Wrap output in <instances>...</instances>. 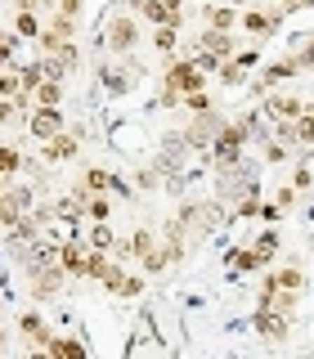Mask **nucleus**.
Returning a JSON list of instances; mask_svg holds the SVG:
<instances>
[{"label": "nucleus", "instance_id": "ea45409f", "mask_svg": "<svg viewBox=\"0 0 314 359\" xmlns=\"http://www.w3.org/2000/svg\"><path fill=\"white\" fill-rule=\"evenodd\" d=\"M292 189H310V171H296V175H292Z\"/></svg>", "mask_w": 314, "mask_h": 359}, {"label": "nucleus", "instance_id": "f8f14e48", "mask_svg": "<svg viewBox=\"0 0 314 359\" xmlns=\"http://www.w3.org/2000/svg\"><path fill=\"white\" fill-rule=\"evenodd\" d=\"M274 27H278V18L265 14V9H247L243 14V32H252V36H269Z\"/></svg>", "mask_w": 314, "mask_h": 359}, {"label": "nucleus", "instance_id": "cd10ccee", "mask_svg": "<svg viewBox=\"0 0 314 359\" xmlns=\"http://www.w3.org/2000/svg\"><path fill=\"white\" fill-rule=\"evenodd\" d=\"M166 261H171V252H166V247H153V252H144V269H149V274H162Z\"/></svg>", "mask_w": 314, "mask_h": 359}, {"label": "nucleus", "instance_id": "58836bf2", "mask_svg": "<svg viewBox=\"0 0 314 359\" xmlns=\"http://www.w3.org/2000/svg\"><path fill=\"white\" fill-rule=\"evenodd\" d=\"M256 216H261V220H278V207H274V202H261V207H256Z\"/></svg>", "mask_w": 314, "mask_h": 359}, {"label": "nucleus", "instance_id": "1a4fd4ad", "mask_svg": "<svg viewBox=\"0 0 314 359\" xmlns=\"http://www.w3.org/2000/svg\"><path fill=\"white\" fill-rule=\"evenodd\" d=\"M135 41H139V36H135V18H112L108 22V45H112V50L126 54V50H135Z\"/></svg>", "mask_w": 314, "mask_h": 359}, {"label": "nucleus", "instance_id": "c9c22d12", "mask_svg": "<svg viewBox=\"0 0 314 359\" xmlns=\"http://www.w3.org/2000/svg\"><path fill=\"white\" fill-rule=\"evenodd\" d=\"M292 198H296V189H278V194H274V207H292Z\"/></svg>", "mask_w": 314, "mask_h": 359}, {"label": "nucleus", "instance_id": "ddd939ff", "mask_svg": "<svg viewBox=\"0 0 314 359\" xmlns=\"http://www.w3.org/2000/svg\"><path fill=\"white\" fill-rule=\"evenodd\" d=\"M54 359H90L86 355V346L76 341V337H50V346H45Z\"/></svg>", "mask_w": 314, "mask_h": 359}, {"label": "nucleus", "instance_id": "412c9836", "mask_svg": "<svg viewBox=\"0 0 314 359\" xmlns=\"http://www.w3.org/2000/svg\"><path fill=\"white\" fill-rule=\"evenodd\" d=\"M108 269H112L108 252H90V256H86V274H81V278H108Z\"/></svg>", "mask_w": 314, "mask_h": 359}, {"label": "nucleus", "instance_id": "72a5a7b5", "mask_svg": "<svg viewBox=\"0 0 314 359\" xmlns=\"http://www.w3.org/2000/svg\"><path fill=\"white\" fill-rule=\"evenodd\" d=\"M18 117V108H14V99H0V126H9V121Z\"/></svg>", "mask_w": 314, "mask_h": 359}, {"label": "nucleus", "instance_id": "c03bdc74", "mask_svg": "<svg viewBox=\"0 0 314 359\" xmlns=\"http://www.w3.org/2000/svg\"><path fill=\"white\" fill-rule=\"evenodd\" d=\"M229 5H233V9H247V5H252V0H229Z\"/></svg>", "mask_w": 314, "mask_h": 359}, {"label": "nucleus", "instance_id": "4c0bfd02", "mask_svg": "<svg viewBox=\"0 0 314 359\" xmlns=\"http://www.w3.org/2000/svg\"><path fill=\"white\" fill-rule=\"evenodd\" d=\"M283 157H287L283 144H269V149H265V162H283Z\"/></svg>", "mask_w": 314, "mask_h": 359}, {"label": "nucleus", "instance_id": "0eeeda50", "mask_svg": "<svg viewBox=\"0 0 314 359\" xmlns=\"http://www.w3.org/2000/svg\"><path fill=\"white\" fill-rule=\"evenodd\" d=\"M265 108H269V117H278V121H296L301 112H306V99L301 95H274V99H265Z\"/></svg>", "mask_w": 314, "mask_h": 359}, {"label": "nucleus", "instance_id": "e433bc0d", "mask_svg": "<svg viewBox=\"0 0 314 359\" xmlns=\"http://www.w3.org/2000/svg\"><path fill=\"white\" fill-rule=\"evenodd\" d=\"M9 54H14V36H0V67L9 63Z\"/></svg>", "mask_w": 314, "mask_h": 359}, {"label": "nucleus", "instance_id": "9b49d317", "mask_svg": "<svg viewBox=\"0 0 314 359\" xmlns=\"http://www.w3.org/2000/svg\"><path fill=\"white\" fill-rule=\"evenodd\" d=\"M18 332L27 337L32 346H50V328H45V319H41L36 310H27V314H22V319H18Z\"/></svg>", "mask_w": 314, "mask_h": 359}, {"label": "nucleus", "instance_id": "a18cd8bd", "mask_svg": "<svg viewBox=\"0 0 314 359\" xmlns=\"http://www.w3.org/2000/svg\"><path fill=\"white\" fill-rule=\"evenodd\" d=\"M0 207H5V189H0Z\"/></svg>", "mask_w": 314, "mask_h": 359}, {"label": "nucleus", "instance_id": "79ce46f5", "mask_svg": "<svg viewBox=\"0 0 314 359\" xmlns=\"http://www.w3.org/2000/svg\"><path fill=\"white\" fill-rule=\"evenodd\" d=\"M27 359H54V355H50V351H45V346H36V351H32Z\"/></svg>", "mask_w": 314, "mask_h": 359}, {"label": "nucleus", "instance_id": "37998d69", "mask_svg": "<svg viewBox=\"0 0 314 359\" xmlns=\"http://www.w3.org/2000/svg\"><path fill=\"white\" fill-rule=\"evenodd\" d=\"M32 5H41V9H54V5H59V0H32Z\"/></svg>", "mask_w": 314, "mask_h": 359}, {"label": "nucleus", "instance_id": "423d86ee", "mask_svg": "<svg viewBox=\"0 0 314 359\" xmlns=\"http://www.w3.org/2000/svg\"><path fill=\"white\" fill-rule=\"evenodd\" d=\"M287 323L292 314H278V310H256V328H261V337H269V341H287Z\"/></svg>", "mask_w": 314, "mask_h": 359}, {"label": "nucleus", "instance_id": "393cba45", "mask_svg": "<svg viewBox=\"0 0 314 359\" xmlns=\"http://www.w3.org/2000/svg\"><path fill=\"white\" fill-rule=\"evenodd\" d=\"M86 216H90V220H95V224H99V220H108V216H112V207H108V198H99V194H90V198H86Z\"/></svg>", "mask_w": 314, "mask_h": 359}, {"label": "nucleus", "instance_id": "20e7f679", "mask_svg": "<svg viewBox=\"0 0 314 359\" xmlns=\"http://www.w3.org/2000/svg\"><path fill=\"white\" fill-rule=\"evenodd\" d=\"M139 9L153 27H179V0H139Z\"/></svg>", "mask_w": 314, "mask_h": 359}, {"label": "nucleus", "instance_id": "c756f323", "mask_svg": "<svg viewBox=\"0 0 314 359\" xmlns=\"http://www.w3.org/2000/svg\"><path fill=\"white\" fill-rule=\"evenodd\" d=\"M112 292H117V297H139V292H144V278L139 274H121V283L112 287Z\"/></svg>", "mask_w": 314, "mask_h": 359}, {"label": "nucleus", "instance_id": "4be33fe9", "mask_svg": "<svg viewBox=\"0 0 314 359\" xmlns=\"http://www.w3.org/2000/svg\"><path fill=\"white\" fill-rule=\"evenodd\" d=\"M50 59H54V63H59V67H63V72H72V67H76V63H81V50H76V45H72V41H63V45H59V50H54V54H50Z\"/></svg>", "mask_w": 314, "mask_h": 359}, {"label": "nucleus", "instance_id": "bb28decb", "mask_svg": "<svg viewBox=\"0 0 314 359\" xmlns=\"http://www.w3.org/2000/svg\"><path fill=\"white\" fill-rule=\"evenodd\" d=\"M22 166V157H18V149L14 144H0V175H14Z\"/></svg>", "mask_w": 314, "mask_h": 359}, {"label": "nucleus", "instance_id": "6ab92c4d", "mask_svg": "<svg viewBox=\"0 0 314 359\" xmlns=\"http://www.w3.org/2000/svg\"><path fill=\"white\" fill-rule=\"evenodd\" d=\"M265 283H269V287H287V292H301V287H306V274H301V269H278V274H269Z\"/></svg>", "mask_w": 314, "mask_h": 359}, {"label": "nucleus", "instance_id": "7c9ffc66", "mask_svg": "<svg viewBox=\"0 0 314 359\" xmlns=\"http://www.w3.org/2000/svg\"><path fill=\"white\" fill-rule=\"evenodd\" d=\"M86 189H90V194H104V189H112V175L95 166V171H86Z\"/></svg>", "mask_w": 314, "mask_h": 359}, {"label": "nucleus", "instance_id": "5701e85b", "mask_svg": "<svg viewBox=\"0 0 314 359\" xmlns=\"http://www.w3.org/2000/svg\"><path fill=\"white\" fill-rule=\"evenodd\" d=\"M153 45L162 54H175V45H179V27H153Z\"/></svg>", "mask_w": 314, "mask_h": 359}, {"label": "nucleus", "instance_id": "f704fd0d", "mask_svg": "<svg viewBox=\"0 0 314 359\" xmlns=\"http://www.w3.org/2000/svg\"><path fill=\"white\" fill-rule=\"evenodd\" d=\"M175 104H184V95H179V90H171V86H166V90H162V108H175Z\"/></svg>", "mask_w": 314, "mask_h": 359}, {"label": "nucleus", "instance_id": "a878e982", "mask_svg": "<svg viewBox=\"0 0 314 359\" xmlns=\"http://www.w3.org/2000/svg\"><path fill=\"white\" fill-rule=\"evenodd\" d=\"M153 247H157V243H153L149 229H135V238L126 243V256H144V252H153Z\"/></svg>", "mask_w": 314, "mask_h": 359}, {"label": "nucleus", "instance_id": "b1692460", "mask_svg": "<svg viewBox=\"0 0 314 359\" xmlns=\"http://www.w3.org/2000/svg\"><path fill=\"white\" fill-rule=\"evenodd\" d=\"M14 32H18V36H41V18L32 14V9H18V18H14Z\"/></svg>", "mask_w": 314, "mask_h": 359}, {"label": "nucleus", "instance_id": "2eb2a0df", "mask_svg": "<svg viewBox=\"0 0 314 359\" xmlns=\"http://www.w3.org/2000/svg\"><path fill=\"white\" fill-rule=\"evenodd\" d=\"M86 243H90V252H117V243H121V238L108 229V220H99L95 229H90V238H86Z\"/></svg>", "mask_w": 314, "mask_h": 359}, {"label": "nucleus", "instance_id": "a19ab883", "mask_svg": "<svg viewBox=\"0 0 314 359\" xmlns=\"http://www.w3.org/2000/svg\"><path fill=\"white\" fill-rule=\"evenodd\" d=\"M233 63H243V67H256V50H243V54H238Z\"/></svg>", "mask_w": 314, "mask_h": 359}, {"label": "nucleus", "instance_id": "f3484780", "mask_svg": "<svg viewBox=\"0 0 314 359\" xmlns=\"http://www.w3.org/2000/svg\"><path fill=\"white\" fill-rule=\"evenodd\" d=\"M292 144H301V149L314 144V108H306L296 121H292Z\"/></svg>", "mask_w": 314, "mask_h": 359}, {"label": "nucleus", "instance_id": "473e14b6", "mask_svg": "<svg viewBox=\"0 0 314 359\" xmlns=\"http://www.w3.org/2000/svg\"><path fill=\"white\" fill-rule=\"evenodd\" d=\"M81 5H86V0H59V5H54L50 14H63V18H72V22H76V14H81Z\"/></svg>", "mask_w": 314, "mask_h": 359}, {"label": "nucleus", "instance_id": "c85d7f7f", "mask_svg": "<svg viewBox=\"0 0 314 359\" xmlns=\"http://www.w3.org/2000/svg\"><path fill=\"white\" fill-rule=\"evenodd\" d=\"M18 72H14V67H0V99H14L18 95Z\"/></svg>", "mask_w": 314, "mask_h": 359}, {"label": "nucleus", "instance_id": "4468645a", "mask_svg": "<svg viewBox=\"0 0 314 359\" xmlns=\"http://www.w3.org/2000/svg\"><path fill=\"white\" fill-rule=\"evenodd\" d=\"M207 27L233 32V27H238V9H233V5H211V9H207Z\"/></svg>", "mask_w": 314, "mask_h": 359}, {"label": "nucleus", "instance_id": "dca6fc26", "mask_svg": "<svg viewBox=\"0 0 314 359\" xmlns=\"http://www.w3.org/2000/svg\"><path fill=\"white\" fill-rule=\"evenodd\" d=\"M32 99H36V108H59L63 104V81H50V76H45Z\"/></svg>", "mask_w": 314, "mask_h": 359}, {"label": "nucleus", "instance_id": "49530a36", "mask_svg": "<svg viewBox=\"0 0 314 359\" xmlns=\"http://www.w3.org/2000/svg\"><path fill=\"white\" fill-rule=\"evenodd\" d=\"M0 346H5V328H0Z\"/></svg>", "mask_w": 314, "mask_h": 359}, {"label": "nucleus", "instance_id": "a211bd4d", "mask_svg": "<svg viewBox=\"0 0 314 359\" xmlns=\"http://www.w3.org/2000/svg\"><path fill=\"white\" fill-rule=\"evenodd\" d=\"M252 256H256L261 265H269V261L278 256V233H274V229H269V233H261V238L252 243Z\"/></svg>", "mask_w": 314, "mask_h": 359}, {"label": "nucleus", "instance_id": "2f4dec72", "mask_svg": "<svg viewBox=\"0 0 314 359\" xmlns=\"http://www.w3.org/2000/svg\"><path fill=\"white\" fill-rule=\"evenodd\" d=\"M184 108H193V112H211V95H207V90H193V95H184Z\"/></svg>", "mask_w": 314, "mask_h": 359}, {"label": "nucleus", "instance_id": "39448f33", "mask_svg": "<svg viewBox=\"0 0 314 359\" xmlns=\"http://www.w3.org/2000/svg\"><path fill=\"white\" fill-rule=\"evenodd\" d=\"M193 45H198V50H207V54H216V59H233V50H238L233 32H216V27H207Z\"/></svg>", "mask_w": 314, "mask_h": 359}, {"label": "nucleus", "instance_id": "7ed1b4c3", "mask_svg": "<svg viewBox=\"0 0 314 359\" xmlns=\"http://www.w3.org/2000/svg\"><path fill=\"white\" fill-rule=\"evenodd\" d=\"M243 135H247V121H233V126H220L216 130V157H220V162H238Z\"/></svg>", "mask_w": 314, "mask_h": 359}, {"label": "nucleus", "instance_id": "6e6552de", "mask_svg": "<svg viewBox=\"0 0 314 359\" xmlns=\"http://www.w3.org/2000/svg\"><path fill=\"white\" fill-rule=\"evenodd\" d=\"M41 157H45V162H67V157H76V135L59 130L54 140H45V144H41Z\"/></svg>", "mask_w": 314, "mask_h": 359}, {"label": "nucleus", "instance_id": "f257e3e1", "mask_svg": "<svg viewBox=\"0 0 314 359\" xmlns=\"http://www.w3.org/2000/svg\"><path fill=\"white\" fill-rule=\"evenodd\" d=\"M166 86L179 90V95H193V90L207 86V72H202L193 59H175L171 67H166Z\"/></svg>", "mask_w": 314, "mask_h": 359}, {"label": "nucleus", "instance_id": "aec40b11", "mask_svg": "<svg viewBox=\"0 0 314 359\" xmlns=\"http://www.w3.org/2000/svg\"><path fill=\"white\" fill-rule=\"evenodd\" d=\"M216 76H220V86H243V81H247V67L233 63V59H224V63L216 67Z\"/></svg>", "mask_w": 314, "mask_h": 359}, {"label": "nucleus", "instance_id": "9d476101", "mask_svg": "<svg viewBox=\"0 0 314 359\" xmlns=\"http://www.w3.org/2000/svg\"><path fill=\"white\" fill-rule=\"evenodd\" d=\"M86 256H90V243H67V247H59L63 274H76V278H81L86 274Z\"/></svg>", "mask_w": 314, "mask_h": 359}, {"label": "nucleus", "instance_id": "f03ea898", "mask_svg": "<svg viewBox=\"0 0 314 359\" xmlns=\"http://www.w3.org/2000/svg\"><path fill=\"white\" fill-rule=\"evenodd\" d=\"M27 130H32V140H54V135L63 130V112L59 108H32V117H27Z\"/></svg>", "mask_w": 314, "mask_h": 359}]
</instances>
